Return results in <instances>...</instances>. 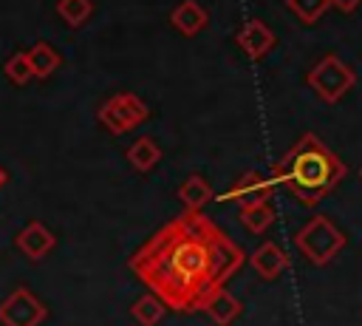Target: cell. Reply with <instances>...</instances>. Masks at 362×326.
<instances>
[{
  "instance_id": "1",
  "label": "cell",
  "mask_w": 362,
  "mask_h": 326,
  "mask_svg": "<svg viewBox=\"0 0 362 326\" xmlns=\"http://www.w3.org/2000/svg\"><path fill=\"white\" fill-rule=\"evenodd\" d=\"M243 249L206 215L187 210L170 218L133 255L130 269L175 312H201L204 298L223 286L240 266Z\"/></svg>"
},
{
  "instance_id": "2",
  "label": "cell",
  "mask_w": 362,
  "mask_h": 326,
  "mask_svg": "<svg viewBox=\"0 0 362 326\" xmlns=\"http://www.w3.org/2000/svg\"><path fill=\"white\" fill-rule=\"evenodd\" d=\"M272 179L274 184H286L305 207H317L345 179V164L314 133H303L280 156Z\"/></svg>"
},
{
  "instance_id": "3",
  "label": "cell",
  "mask_w": 362,
  "mask_h": 326,
  "mask_svg": "<svg viewBox=\"0 0 362 326\" xmlns=\"http://www.w3.org/2000/svg\"><path fill=\"white\" fill-rule=\"evenodd\" d=\"M294 247L303 252V258H308L314 266H325L328 261H334L342 247H345V232L328 218V215H314L308 218L297 235H294Z\"/></svg>"
},
{
  "instance_id": "4",
  "label": "cell",
  "mask_w": 362,
  "mask_h": 326,
  "mask_svg": "<svg viewBox=\"0 0 362 326\" xmlns=\"http://www.w3.org/2000/svg\"><path fill=\"white\" fill-rule=\"evenodd\" d=\"M308 88L322 99V102H339L354 85H356V74L354 68L337 57V54H325L311 71H308Z\"/></svg>"
},
{
  "instance_id": "5",
  "label": "cell",
  "mask_w": 362,
  "mask_h": 326,
  "mask_svg": "<svg viewBox=\"0 0 362 326\" xmlns=\"http://www.w3.org/2000/svg\"><path fill=\"white\" fill-rule=\"evenodd\" d=\"M147 116H150V111H147V105H144L136 94H116V96H110V99L99 108V122H102L113 136L139 128Z\"/></svg>"
},
{
  "instance_id": "6",
  "label": "cell",
  "mask_w": 362,
  "mask_h": 326,
  "mask_svg": "<svg viewBox=\"0 0 362 326\" xmlns=\"http://www.w3.org/2000/svg\"><path fill=\"white\" fill-rule=\"evenodd\" d=\"M45 317H48V306L28 286H14L0 300V323L3 326H40Z\"/></svg>"
},
{
  "instance_id": "7",
  "label": "cell",
  "mask_w": 362,
  "mask_h": 326,
  "mask_svg": "<svg viewBox=\"0 0 362 326\" xmlns=\"http://www.w3.org/2000/svg\"><path fill=\"white\" fill-rule=\"evenodd\" d=\"M272 187H274V179H266L257 170H249L238 181H232V187L226 190L223 201H235L240 207L260 204V201H269L272 198Z\"/></svg>"
},
{
  "instance_id": "8",
  "label": "cell",
  "mask_w": 362,
  "mask_h": 326,
  "mask_svg": "<svg viewBox=\"0 0 362 326\" xmlns=\"http://www.w3.org/2000/svg\"><path fill=\"white\" fill-rule=\"evenodd\" d=\"M235 43L243 48V54H246L249 60H260V57H266V54L274 48L277 37H274V31H272L263 20L252 17V20H246V23L240 26Z\"/></svg>"
},
{
  "instance_id": "9",
  "label": "cell",
  "mask_w": 362,
  "mask_h": 326,
  "mask_svg": "<svg viewBox=\"0 0 362 326\" xmlns=\"http://www.w3.org/2000/svg\"><path fill=\"white\" fill-rule=\"evenodd\" d=\"M14 244H17V249H20L25 258L40 261V258H45V255L57 247V235H54L42 221H28V224L14 235Z\"/></svg>"
},
{
  "instance_id": "10",
  "label": "cell",
  "mask_w": 362,
  "mask_h": 326,
  "mask_svg": "<svg viewBox=\"0 0 362 326\" xmlns=\"http://www.w3.org/2000/svg\"><path fill=\"white\" fill-rule=\"evenodd\" d=\"M249 264H252V269L257 272L260 281H277L288 269V255L277 241H263L249 255Z\"/></svg>"
},
{
  "instance_id": "11",
  "label": "cell",
  "mask_w": 362,
  "mask_h": 326,
  "mask_svg": "<svg viewBox=\"0 0 362 326\" xmlns=\"http://www.w3.org/2000/svg\"><path fill=\"white\" fill-rule=\"evenodd\" d=\"M201 312H204L215 326H229V323H235V320L240 317L243 306H240V300H238L226 286H215V289L204 298Z\"/></svg>"
},
{
  "instance_id": "12",
  "label": "cell",
  "mask_w": 362,
  "mask_h": 326,
  "mask_svg": "<svg viewBox=\"0 0 362 326\" xmlns=\"http://www.w3.org/2000/svg\"><path fill=\"white\" fill-rule=\"evenodd\" d=\"M170 23H173V28H178L184 37H192V34H198V31L206 28L209 14H206V9H204L201 3H195V0H181V3L170 11Z\"/></svg>"
},
{
  "instance_id": "13",
  "label": "cell",
  "mask_w": 362,
  "mask_h": 326,
  "mask_svg": "<svg viewBox=\"0 0 362 326\" xmlns=\"http://www.w3.org/2000/svg\"><path fill=\"white\" fill-rule=\"evenodd\" d=\"M127 162H130L139 173H150V170L161 162V147L156 145V139L139 136V139L127 147Z\"/></svg>"
},
{
  "instance_id": "14",
  "label": "cell",
  "mask_w": 362,
  "mask_h": 326,
  "mask_svg": "<svg viewBox=\"0 0 362 326\" xmlns=\"http://www.w3.org/2000/svg\"><path fill=\"white\" fill-rule=\"evenodd\" d=\"M178 198L184 201L187 210L198 213V210L212 198V187H209V181H206L204 176L192 173V176H187V179L181 181V187H178Z\"/></svg>"
},
{
  "instance_id": "15",
  "label": "cell",
  "mask_w": 362,
  "mask_h": 326,
  "mask_svg": "<svg viewBox=\"0 0 362 326\" xmlns=\"http://www.w3.org/2000/svg\"><path fill=\"white\" fill-rule=\"evenodd\" d=\"M130 315H133V320H136L139 326H156V323H161V317L167 315V303H164L156 292H147V295H141V298L130 306Z\"/></svg>"
},
{
  "instance_id": "16",
  "label": "cell",
  "mask_w": 362,
  "mask_h": 326,
  "mask_svg": "<svg viewBox=\"0 0 362 326\" xmlns=\"http://www.w3.org/2000/svg\"><path fill=\"white\" fill-rule=\"evenodd\" d=\"M240 224H243L252 235H260V232H266V230L274 224V207H272L269 201L240 207Z\"/></svg>"
},
{
  "instance_id": "17",
  "label": "cell",
  "mask_w": 362,
  "mask_h": 326,
  "mask_svg": "<svg viewBox=\"0 0 362 326\" xmlns=\"http://www.w3.org/2000/svg\"><path fill=\"white\" fill-rule=\"evenodd\" d=\"M28 60H31V65H34V79H45V77H51L57 68H59V54L45 43V40H40V43H34V48L28 51Z\"/></svg>"
},
{
  "instance_id": "18",
  "label": "cell",
  "mask_w": 362,
  "mask_h": 326,
  "mask_svg": "<svg viewBox=\"0 0 362 326\" xmlns=\"http://www.w3.org/2000/svg\"><path fill=\"white\" fill-rule=\"evenodd\" d=\"M57 14L71 26L79 28L93 14V0H57Z\"/></svg>"
},
{
  "instance_id": "19",
  "label": "cell",
  "mask_w": 362,
  "mask_h": 326,
  "mask_svg": "<svg viewBox=\"0 0 362 326\" xmlns=\"http://www.w3.org/2000/svg\"><path fill=\"white\" fill-rule=\"evenodd\" d=\"M3 74L8 77V82L14 85H25L34 79V65L28 60V51H14L6 62H3Z\"/></svg>"
},
{
  "instance_id": "20",
  "label": "cell",
  "mask_w": 362,
  "mask_h": 326,
  "mask_svg": "<svg viewBox=\"0 0 362 326\" xmlns=\"http://www.w3.org/2000/svg\"><path fill=\"white\" fill-rule=\"evenodd\" d=\"M286 6L300 17V23L311 26V23H317L328 11L331 0H286Z\"/></svg>"
},
{
  "instance_id": "21",
  "label": "cell",
  "mask_w": 362,
  "mask_h": 326,
  "mask_svg": "<svg viewBox=\"0 0 362 326\" xmlns=\"http://www.w3.org/2000/svg\"><path fill=\"white\" fill-rule=\"evenodd\" d=\"M359 3H362V0H331V6H337V9H339V11H345V14L356 11V9H359Z\"/></svg>"
},
{
  "instance_id": "22",
  "label": "cell",
  "mask_w": 362,
  "mask_h": 326,
  "mask_svg": "<svg viewBox=\"0 0 362 326\" xmlns=\"http://www.w3.org/2000/svg\"><path fill=\"white\" fill-rule=\"evenodd\" d=\"M6 181H8V179H6V170H3V167H0V187H3V184H6Z\"/></svg>"
},
{
  "instance_id": "23",
  "label": "cell",
  "mask_w": 362,
  "mask_h": 326,
  "mask_svg": "<svg viewBox=\"0 0 362 326\" xmlns=\"http://www.w3.org/2000/svg\"><path fill=\"white\" fill-rule=\"evenodd\" d=\"M359 179H362V167H359Z\"/></svg>"
}]
</instances>
